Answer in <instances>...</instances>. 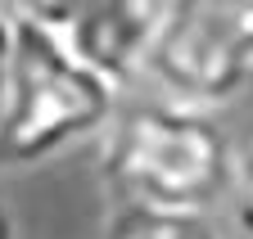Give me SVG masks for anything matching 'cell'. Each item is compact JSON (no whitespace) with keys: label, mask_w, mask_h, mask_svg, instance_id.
Segmentation results:
<instances>
[{"label":"cell","mask_w":253,"mask_h":239,"mask_svg":"<svg viewBox=\"0 0 253 239\" xmlns=\"http://www.w3.org/2000/svg\"><path fill=\"white\" fill-rule=\"evenodd\" d=\"M5 9L59 36L126 91L140 81L158 0H5Z\"/></svg>","instance_id":"obj_4"},{"label":"cell","mask_w":253,"mask_h":239,"mask_svg":"<svg viewBox=\"0 0 253 239\" xmlns=\"http://www.w3.org/2000/svg\"><path fill=\"white\" fill-rule=\"evenodd\" d=\"M122 95V86L77 50L18 18L14 72L0 104V171L41 167L63 149L104 136Z\"/></svg>","instance_id":"obj_2"},{"label":"cell","mask_w":253,"mask_h":239,"mask_svg":"<svg viewBox=\"0 0 253 239\" xmlns=\"http://www.w3.org/2000/svg\"><path fill=\"white\" fill-rule=\"evenodd\" d=\"M100 239H221L212 212H176V207L118 203Z\"/></svg>","instance_id":"obj_5"},{"label":"cell","mask_w":253,"mask_h":239,"mask_svg":"<svg viewBox=\"0 0 253 239\" xmlns=\"http://www.w3.org/2000/svg\"><path fill=\"white\" fill-rule=\"evenodd\" d=\"M14 45H18V18L9 9H0V104H5L9 72H14Z\"/></svg>","instance_id":"obj_7"},{"label":"cell","mask_w":253,"mask_h":239,"mask_svg":"<svg viewBox=\"0 0 253 239\" xmlns=\"http://www.w3.org/2000/svg\"><path fill=\"white\" fill-rule=\"evenodd\" d=\"M235 212H240V226L244 235L253 239V149L249 154H240V181H235Z\"/></svg>","instance_id":"obj_6"},{"label":"cell","mask_w":253,"mask_h":239,"mask_svg":"<svg viewBox=\"0 0 253 239\" xmlns=\"http://www.w3.org/2000/svg\"><path fill=\"white\" fill-rule=\"evenodd\" d=\"M0 239H14V217H9L5 203H0Z\"/></svg>","instance_id":"obj_8"},{"label":"cell","mask_w":253,"mask_h":239,"mask_svg":"<svg viewBox=\"0 0 253 239\" xmlns=\"http://www.w3.org/2000/svg\"><path fill=\"white\" fill-rule=\"evenodd\" d=\"M140 77L208 113L235 104L253 86V0H158Z\"/></svg>","instance_id":"obj_3"},{"label":"cell","mask_w":253,"mask_h":239,"mask_svg":"<svg viewBox=\"0 0 253 239\" xmlns=\"http://www.w3.org/2000/svg\"><path fill=\"white\" fill-rule=\"evenodd\" d=\"M104 181L118 203L217 212L235 194L240 149L217 113L168 95L122 104L104 131Z\"/></svg>","instance_id":"obj_1"}]
</instances>
